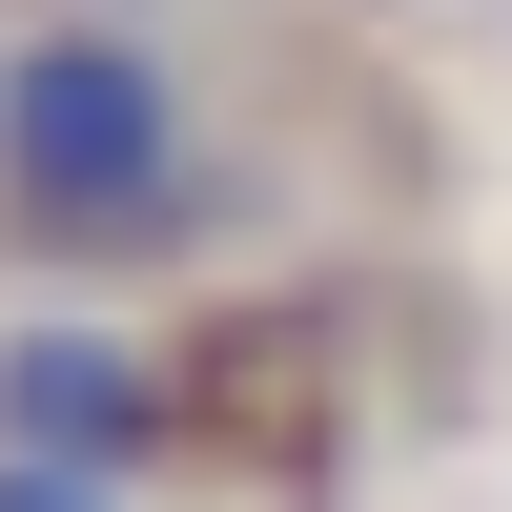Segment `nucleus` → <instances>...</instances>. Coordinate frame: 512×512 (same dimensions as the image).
I'll use <instances>...</instances> for the list:
<instances>
[{"label":"nucleus","instance_id":"nucleus-1","mask_svg":"<svg viewBox=\"0 0 512 512\" xmlns=\"http://www.w3.org/2000/svg\"><path fill=\"white\" fill-rule=\"evenodd\" d=\"M205 205V82L144 21H21L0 41V246L21 267H123Z\"/></svg>","mask_w":512,"mask_h":512},{"label":"nucleus","instance_id":"nucleus-2","mask_svg":"<svg viewBox=\"0 0 512 512\" xmlns=\"http://www.w3.org/2000/svg\"><path fill=\"white\" fill-rule=\"evenodd\" d=\"M164 410H185V390H164L123 328H82V308L0 328V451H21V472H103V492H123V472L164 451Z\"/></svg>","mask_w":512,"mask_h":512},{"label":"nucleus","instance_id":"nucleus-3","mask_svg":"<svg viewBox=\"0 0 512 512\" xmlns=\"http://www.w3.org/2000/svg\"><path fill=\"white\" fill-rule=\"evenodd\" d=\"M0 512H123L103 472H21V451H0Z\"/></svg>","mask_w":512,"mask_h":512},{"label":"nucleus","instance_id":"nucleus-4","mask_svg":"<svg viewBox=\"0 0 512 512\" xmlns=\"http://www.w3.org/2000/svg\"><path fill=\"white\" fill-rule=\"evenodd\" d=\"M41 21H144V0H41Z\"/></svg>","mask_w":512,"mask_h":512}]
</instances>
